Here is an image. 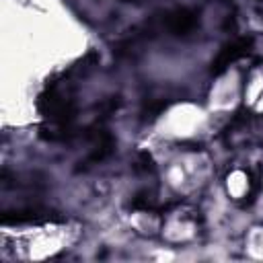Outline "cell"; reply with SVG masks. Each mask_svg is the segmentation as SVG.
<instances>
[{
    "instance_id": "6da1fadb",
    "label": "cell",
    "mask_w": 263,
    "mask_h": 263,
    "mask_svg": "<svg viewBox=\"0 0 263 263\" xmlns=\"http://www.w3.org/2000/svg\"><path fill=\"white\" fill-rule=\"evenodd\" d=\"M78 236L72 224H43L10 234L4 232V249L16 259H47L70 247Z\"/></svg>"
},
{
    "instance_id": "7a4b0ae2",
    "label": "cell",
    "mask_w": 263,
    "mask_h": 263,
    "mask_svg": "<svg viewBox=\"0 0 263 263\" xmlns=\"http://www.w3.org/2000/svg\"><path fill=\"white\" fill-rule=\"evenodd\" d=\"M205 119L208 115L199 107L191 103H181L171 107L160 117L156 129H158V136L166 140H187L201 132V127L205 125Z\"/></svg>"
},
{
    "instance_id": "3957f363",
    "label": "cell",
    "mask_w": 263,
    "mask_h": 263,
    "mask_svg": "<svg viewBox=\"0 0 263 263\" xmlns=\"http://www.w3.org/2000/svg\"><path fill=\"white\" fill-rule=\"evenodd\" d=\"M168 166L164 168V181L168 187H173L179 193H187L195 189L208 175L210 162L203 154L197 152H185L175 156L173 160L166 162Z\"/></svg>"
},
{
    "instance_id": "277c9868",
    "label": "cell",
    "mask_w": 263,
    "mask_h": 263,
    "mask_svg": "<svg viewBox=\"0 0 263 263\" xmlns=\"http://www.w3.org/2000/svg\"><path fill=\"white\" fill-rule=\"evenodd\" d=\"M238 95V82H236V76L234 74H226L224 78L218 80L216 84V90L212 92V101L218 105V107H232L234 105V99Z\"/></svg>"
},
{
    "instance_id": "5b68a950",
    "label": "cell",
    "mask_w": 263,
    "mask_h": 263,
    "mask_svg": "<svg viewBox=\"0 0 263 263\" xmlns=\"http://www.w3.org/2000/svg\"><path fill=\"white\" fill-rule=\"evenodd\" d=\"M164 234L171 238V240H185L193 234V222L189 220H181V216H173L166 226H164Z\"/></svg>"
},
{
    "instance_id": "8992f818",
    "label": "cell",
    "mask_w": 263,
    "mask_h": 263,
    "mask_svg": "<svg viewBox=\"0 0 263 263\" xmlns=\"http://www.w3.org/2000/svg\"><path fill=\"white\" fill-rule=\"evenodd\" d=\"M226 187H228V193L232 197H242L249 191V177L242 171H234V173L228 175Z\"/></svg>"
},
{
    "instance_id": "52a82bcc",
    "label": "cell",
    "mask_w": 263,
    "mask_h": 263,
    "mask_svg": "<svg viewBox=\"0 0 263 263\" xmlns=\"http://www.w3.org/2000/svg\"><path fill=\"white\" fill-rule=\"evenodd\" d=\"M249 249H251V251L261 249L259 257H263V228H257V230L251 234V238H249Z\"/></svg>"
}]
</instances>
